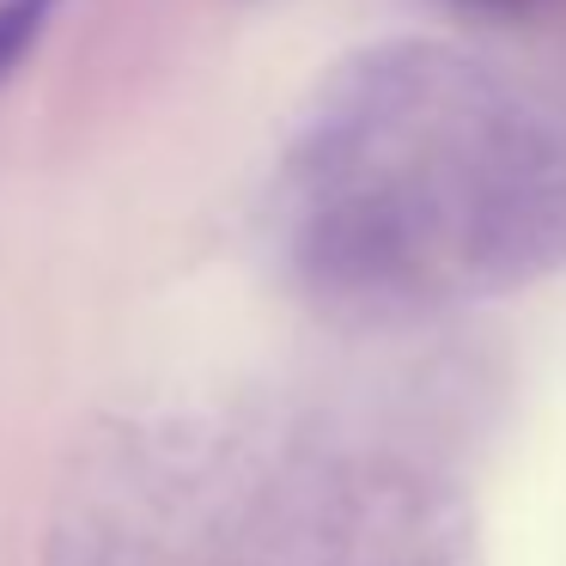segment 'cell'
<instances>
[{
    "instance_id": "1",
    "label": "cell",
    "mask_w": 566,
    "mask_h": 566,
    "mask_svg": "<svg viewBox=\"0 0 566 566\" xmlns=\"http://www.w3.org/2000/svg\"><path fill=\"white\" fill-rule=\"evenodd\" d=\"M286 262L347 311H439L566 269V111L444 43H378L298 116Z\"/></svg>"
},
{
    "instance_id": "2",
    "label": "cell",
    "mask_w": 566,
    "mask_h": 566,
    "mask_svg": "<svg viewBox=\"0 0 566 566\" xmlns=\"http://www.w3.org/2000/svg\"><path fill=\"white\" fill-rule=\"evenodd\" d=\"M55 7H62V0H0V86H7L13 67L31 55V43L43 38Z\"/></svg>"
},
{
    "instance_id": "3",
    "label": "cell",
    "mask_w": 566,
    "mask_h": 566,
    "mask_svg": "<svg viewBox=\"0 0 566 566\" xmlns=\"http://www.w3.org/2000/svg\"><path fill=\"white\" fill-rule=\"evenodd\" d=\"M481 7H524V0H481Z\"/></svg>"
}]
</instances>
